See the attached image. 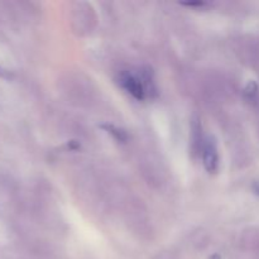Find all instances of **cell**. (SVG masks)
Listing matches in <instances>:
<instances>
[{
	"label": "cell",
	"instance_id": "2",
	"mask_svg": "<svg viewBox=\"0 0 259 259\" xmlns=\"http://www.w3.org/2000/svg\"><path fill=\"white\" fill-rule=\"evenodd\" d=\"M202 156H204V164L207 171H217L218 166H219V156H218L217 143L214 142V139L207 138V141L205 142Z\"/></svg>",
	"mask_w": 259,
	"mask_h": 259
},
{
	"label": "cell",
	"instance_id": "1",
	"mask_svg": "<svg viewBox=\"0 0 259 259\" xmlns=\"http://www.w3.org/2000/svg\"><path fill=\"white\" fill-rule=\"evenodd\" d=\"M149 78L147 75L139 76L134 75V73H123L120 78V83L131 95L138 100H143L146 99L147 93H148V86H149Z\"/></svg>",
	"mask_w": 259,
	"mask_h": 259
},
{
	"label": "cell",
	"instance_id": "3",
	"mask_svg": "<svg viewBox=\"0 0 259 259\" xmlns=\"http://www.w3.org/2000/svg\"><path fill=\"white\" fill-rule=\"evenodd\" d=\"M211 259H220L219 257H218V255H214V257H212Z\"/></svg>",
	"mask_w": 259,
	"mask_h": 259
}]
</instances>
